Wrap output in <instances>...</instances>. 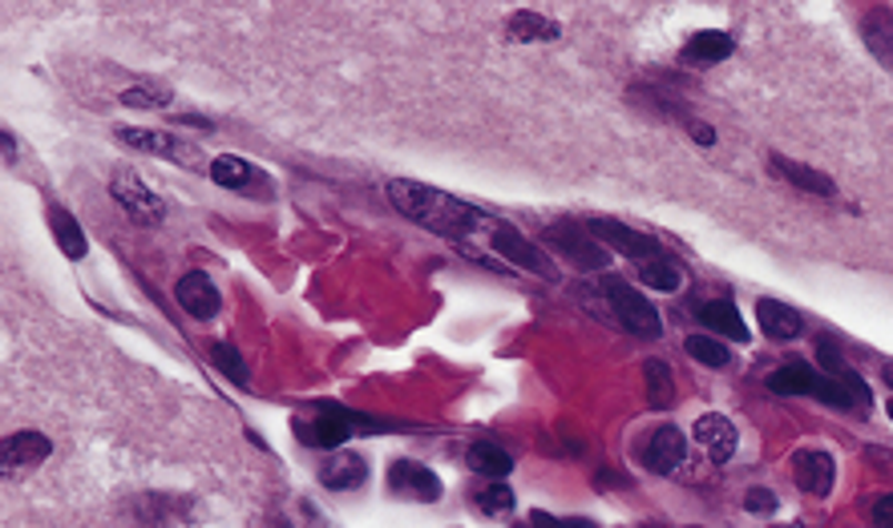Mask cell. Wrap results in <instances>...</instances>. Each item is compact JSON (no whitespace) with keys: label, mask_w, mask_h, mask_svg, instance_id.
I'll use <instances>...</instances> for the list:
<instances>
[{"label":"cell","mask_w":893,"mask_h":528,"mask_svg":"<svg viewBox=\"0 0 893 528\" xmlns=\"http://www.w3.org/2000/svg\"><path fill=\"white\" fill-rule=\"evenodd\" d=\"M389 199L409 222L441 234V238H453V243H465V238L485 243V234L493 226V214H485L481 206H470L458 194H445V190L424 186V182H409V177L389 182Z\"/></svg>","instance_id":"6da1fadb"},{"label":"cell","mask_w":893,"mask_h":528,"mask_svg":"<svg viewBox=\"0 0 893 528\" xmlns=\"http://www.w3.org/2000/svg\"><path fill=\"white\" fill-rule=\"evenodd\" d=\"M769 387L776 392V396H821L833 407H857V399L849 396L837 379H829L825 372H816V367L801 364V359H796V364L776 367V372L769 375Z\"/></svg>","instance_id":"7a4b0ae2"},{"label":"cell","mask_w":893,"mask_h":528,"mask_svg":"<svg viewBox=\"0 0 893 528\" xmlns=\"http://www.w3.org/2000/svg\"><path fill=\"white\" fill-rule=\"evenodd\" d=\"M485 246L490 251H498L505 258V263L522 266V271H530V275H542V278H559V266H554V258H550L546 251L538 243H530L522 231H518L514 222L505 219H493L490 234H485Z\"/></svg>","instance_id":"3957f363"},{"label":"cell","mask_w":893,"mask_h":528,"mask_svg":"<svg viewBox=\"0 0 893 528\" xmlns=\"http://www.w3.org/2000/svg\"><path fill=\"white\" fill-rule=\"evenodd\" d=\"M603 291H606V298H611V311L619 315V323H623L626 331H635L643 339H659V335H663V319H659L655 303H648L643 291H635L631 283H623V278H614V275L603 278Z\"/></svg>","instance_id":"277c9868"},{"label":"cell","mask_w":893,"mask_h":528,"mask_svg":"<svg viewBox=\"0 0 893 528\" xmlns=\"http://www.w3.org/2000/svg\"><path fill=\"white\" fill-rule=\"evenodd\" d=\"M110 194H113V202L138 222V226H158V222L167 219L162 199L150 194V186H146L134 170H118V174L110 177Z\"/></svg>","instance_id":"5b68a950"},{"label":"cell","mask_w":893,"mask_h":528,"mask_svg":"<svg viewBox=\"0 0 893 528\" xmlns=\"http://www.w3.org/2000/svg\"><path fill=\"white\" fill-rule=\"evenodd\" d=\"M546 243L559 246L570 263L582 271H606V246L591 231H582L579 222H554L546 231Z\"/></svg>","instance_id":"8992f818"},{"label":"cell","mask_w":893,"mask_h":528,"mask_svg":"<svg viewBox=\"0 0 893 528\" xmlns=\"http://www.w3.org/2000/svg\"><path fill=\"white\" fill-rule=\"evenodd\" d=\"M586 231L599 238L603 246H611V251L626 254V258H639V263H651V258H663V251H659L655 238H648V234L631 231V226H623L619 219H591L586 222Z\"/></svg>","instance_id":"52a82bcc"},{"label":"cell","mask_w":893,"mask_h":528,"mask_svg":"<svg viewBox=\"0 0 893 528\" xmlns=\"http://www.w3.org/2000/svg\"><path fill=\"white\" fill-rule=\"evenodd\" d=\"M118 142H126L130 150H142V154L170 158V162H179V165L199 162V145L179 142L174 133H162V130H138V125H122V130H118Z\"/></svg>","instance_id":"ba28073f"},{"label":"cell","mask_w":893,"mask_h":528,"mask_svg":"<svg viewBox=\"0 0 893 528\" xmlns=\"http://www.w3.org/2000/svg\"><path fill=\"white\" fill-rule=\"evenodd\" d=\"M53 451V440L46 431H12L0 444V464H4V476H24L33 473L37 464H46V456Z\"/></svg>","instance_id":"9c48e42d"},{"label":"cell","mask_w":893,"mask_h":528,"mask_svg":"<svg viewBox=\"0 0 893 528\" xmlns=\"http://www.w3.org/2000/svg\"><path fill=\"white\" fill-rule=\"evenodd\" d=\"M793 480L809 496H829L837 485V460L821 448H804L793 456Z\"/></svg>","instance_id":"30bf717a"},{"label":"cell","mask_w":893,"mask_h":528,"mask_svg":"<svg viewBox=\"0 0 893 528\" xmlns=\"http://www.w3.org/2000/svg\"><path fill=\"white\" fill-rule=\"evenodd\" d=\"M174 298H179L182 311L194 315V319H214L219 307H223L219 286H214V278L207 275V271H190V275H182L179 286H174Z\"/></svg>","instance_id":"8fae6325"},{"label":"cell","mask_w":893,"mask_h":528,"mask_svg":"<svg viewBox=\"0 0 893 528\" xmlns=\"http://www.w3.org/2000/svg\"><path fill=\"white\" fill-rule=\"evenodd\" d=\"M389 488L401 496H413V500H421V505H433V500H441V480H437L433 468H424V464L417 460H397L389 468Z\"/></svg>","instance_id":"7c38bea8"},{"label":"cell","mask_w":893,"mask_h":528,"mask_svg":"<svg viewBox=\"0 0 893 528\" xmlns=\"http://www.w3.org/2000/svg\"><path fill=\"white\" fill-rule=\"evenodd\" d=\"M295 436H300V444H312V448H340L352 436V419H348L344 407H324V416L312 419V424L295 419Z\"/></svg>","instance_id":"4fadbf2b"},{"label":"cell","mask_w":893,"mask_h":528,"mask_svg":"<svg viewBox=\"0 0 893 528\" xmlns=\"http://www.w3.org/2000/svg\"><path fill=\"white\" fill-rule=\"evenodd\" d=\"M688 456V440H683V431L675 424H663V428L651 431L648 448H643V464H648L651 473H675Z\"/></svg>","instance_id":"5bb4252c"},{"label":"cell","mask_w":893,"mask_h":528,"mask_svg":"<svg viewBox=\"0 0 893 528\" xmlns=\"http://www.w3.org/2000/svg\"><path fill=\"white\" fill-rule=\"evenodd\" d=\"M695 444L712 456L715 464H724V460H732V451H736V444H740V436H736V428H732V419H724V416H700L695 419Z\"/></svg>","instance_id":"9a60e30c"},{"label":"cell","mask_w":893,"mask_h":528,"mask_svg":"<svg viewBox=\"0 0 893 528\" xmlns=\"http://www.w3.org/2000/svg\"><path fill=\"white\" fill-rule=\"evenodd\" d=\"M772 170H776V174H781L789 186L804 190V194H813V199H833V194H837L833 177L821 174V170H813V165L793 162V158H784V154H772Z\"/></svg>","instance_id":"2e32d148"},{"label":"cell","mask_w":893,"mask_h":528,"mask_svg":"<svg viewBox=\"0 0 893 528\" xmlns=\"http://www.w3.org/2000/svg\"><path fill=\"white\" fill-rule=\"evenodd\" d=\"M369 480V464L360 460L357 451H340V456H328L320 464V485L332 488V493H352Z\"/></svg>","instance_id":"e0dca14e"},{"label":"cell","mask_w":893,"mask_h":528,"mask_svg":"<svg viewBox=\"0 0 893 528\" xmlns=\"http://www.w3.org/2000/svg\"><path fill=\"white\" fill-rule=\"evenodd\" d=\"M861 41L885 69H893V12L890 9H865L861 12Z\"/></svg>","instance_id":"ac0fdd59"},{"label":"cell","mask_w":893,"mask_h":528,"mask_svg":"<svg viewBox=\"0 0 893 528\" xmlns=\"http://www.w3.org/2000/svg\"><path fill=\"white\" fill-rule=\"evenodd\" d=\"M756 315H760V327H764V335H769V339H776V343L796 339V335L804 331L801 315H796L789 303H776V298H760Z\"/></svg>","instance_id":"d6986e66"},{"label":"cell","mask_w":893,"mask_h":528,"mask_svg":"<svg viewBox=\"0 0 893 528\" xmlns=\"http://www.w3.org/2000/svg\"><path fill=\"white\" fill-rule=\"evenodd\" d=\"M816 359H821V367H825L829 379H837V384L845 387L849 396L857 399L861 412L870 407V387H865V379H861V375L853 372V367H849L845 359H841V352H837V347H833V343H829V339L821 343V347H816Z\"/></svg>","instance_id":"ffe728a7"},{"label":"cell","mask_w":893,"mask_h":528,"mask_svg":"<svg viewBox=\"0 0 893 528\" xmlns=\"http://www.w3.org/2000/svg\"><path fill=\"white\" fill-rule=\"evenodd\" d=\"M695 315H700V323L704 327H712L715 335H732V343H749V327H744V319H740L736 303H728V298H712V303H700L695 307Z\"/></svg>","instance_id":"44dd1931"},{"label":"cell","mask_w":893,"mask_h":528,"mask_svg":"<svg viewBox=\"0 0 893 528\" xmlns=\"http://www.w3.org/2000/svg\"><path fill=\"white\" fill-rule=\"evenodd\" d=\"M736 53V41L720 29H704V33H695L692 41L683 44V61L688 65H712V61H724V57Z\"/></svg>","instance_id":"7402d4cb"},{"label":"cell","mask_w":893,"mask_h":528,"mask_svg":"<svg viewBox=\"0 0 893 528\" xmlns=\"http://www.w3.org/2000/svg\"><path fill=\"white\" fill-rule=\"evenodd\" d=\"M505 33L514 37V41L534 44V41H554V37H559L562 29H559V24H554V21H550L546 12L518 9L514 17H510V24H505Z\"/></svg>","instance_id":"603a6c76"},{"label":"cell","mask_w":893,"mask_h":528,"mask_svg":"<svg viewBox=\"0 0 893 528\" xmlns=\"http://www.w3.org/2000/svg\"><path fill=\"white\" fill-rule=\"evenodd\" d=\"M49 226H53V238H57V246H61V254H66V258H73V263H78V258H86L90 243H86V234H81L78 219H73L66 206L49 210Z\"/></svg>","instance_id":"cb8c5ba5"},{"label":"cell","mask_w":893,"mask_h":528,"mask_svg":"<svg viewBox=\"0 0 893 528\" xmlns=\"http://www.w3.org/2000/svg\"><path fill=\"white\" fill-rule=\"evenodd\" d=\"M211 177H214V186H227V190H251L259 182V170L251 162H243V158H231V154H223V158H214L211 162Z\"/></svg>","instance_id":"d4e9b609"},{"label":"cell","mask_w":893,"mask_h":528,"mask_svg":"<svg viewBox=\"0 0 893 528\" xmlns=\"http://www.w3.org/2000/svg\"><path fill=\"white\" fill-rule=\"evenodd\" d=\"M170 101H174V89L158 78H146L138 85L122 89V105H130V110H167Z\"/></svg>","instance_id":"484cf974"},{"label":"cell","mask_w":893,"mask_h":528,"mask_svg":"<svg viewBox=\"0 0 893 528\" xmlns=\"http://www.w3.org/2000/svg\"><path fill=\"white\" fill-rule=\"evenodd\" d=\"M470 468L481 476H490V480H505V476L514 473V460H510V451L498 448V444L481 440L470 448Z\"/></svg>","instance_id":"4316f807"},{"label":"cell","mask_w":893,"mask_h":528,"mask_svg":"<svg viewBox=\"0 0 893 528\" xmlns=\"http://www.w3.org/2000/svg\"><path fill=\"white\" fill-rule=\"evenodd\" d=\"M643 379H648V404L651 407H671L675 404V379H671V367L663 359H648L643 364Z\"/></svg>","instance_id":"83f0119b"},{"label":"cell","mask_w":893,"mask_h":528,"mask_svg":"<svg viewBox=\"0 0 893 528\" xmlns=\"http://www.w3.org/2000/svg\"><path fill=\"white\" fill-rule=\"evenodd\" d=\"M688 355H692L700 367H712V372H724L728 364H732V352H728L724 343L712 339V335H688Z\"/></svg>","instance_id":"f1b7e54d"},{"label":"cell","mask_w":893,"mask_h":528,"mask_svg":"<svg viewBox=\"0 0 893 528\" xmlns=\"http://www.w3.org/2000/svg\"><path fill=\"white\" fill-rule=\"evenodd\" d=\"M639 283L651 286V291H675L680 286V271L671 258H651V263L639 266Z\"/></svg>","instance_id":"f546056e"},{"label":"cell","mask_w":893,"mask_h":528,"mask_svg":"<svg viewBox=\"0 0 893 528\" xmlns=\"http://www.w3.org/2000/svg\"><path fill=\"white\" fill-rule=\"evenodd\" d=\"M211 364L219 367V372H223L235 387H247V364H243V355H239L231 343H214V347H211Z\"/></svg>","instance_id":"4dcf8cb0"},{"label":"cell","mask_w":893,"mask_h":528,"mask_svg":"<svg viewBox=\"0 0 893 528\" xmlns=\"http://www.w3.org/2000/svg\"><path fill=\"white\" fill-rule=\"evenodd\" d=\"M478 508L485 512V517H502V512H510L514 508V493L505 485H490L485 493L478 496Z\"/></svg>","instance_id":"1f68e13d"},{"label":"cell","mask_w":893,"mask_h":528,"mask_svg":"<svg viewBox=\"0 0 893 528\" xmlns=\"http://www.w3.org/2000/svg\"><path fill=\"white\" fill-rule=\"evenodd\" d=\"M744 508H749L752 517H772L776 512V493L772 488H749L744 493Z\"/></svg>","instance_id":"d6a6232c"},{"label":"cell","mask_w":893,"mask_h":528,"mask_svg":"<svg viewBox=\"0 0 893 528\" xmlns=\"http://www.w3.org/2000/svg\"><path fill=\"white\" fill-rule=\"evenodd\" d=\"M530 525H534V528H594L586 517H574V520H554V517H550V512H534V517H530Z\"/></svg>","instance_id":"836d02e7"},{"label":"cell","mask_w":893,"mask_h":528,"mask_svg":"<svg viewBox=\"0 0 893 528\" xmlns=\"http://www.w3.org/2000/svg\"><path fill=\"white\" fill-rule=\"evenodd\" d=\"M873 528H893V493L877 496V505H873Z\"/></svg>","instance_id":"e575fe53"},{"label":"cell","mask_w":893,"mask_h":528,"mask_svg":"<svg viewBox=\"0 0 893 528\" xmlns=\"http://www.w3.org/2000/svg\"><path fill=\"white\" fill-rule=\"evenodd\" d=\"M692 138L700 145H715V130H712V125H704V122H692Z\"/></svg>","instance_id":"d590c367"},{"label":"cell","mask_w":893,"mask_h":528,"mask_svg":"<svg viewBox=\"0 0 893 528\" xmlns=\"http://www.w3.org/2000/svg\"><path fill=\"white\" fill-rule=\"evenodd\" d=\"M0 142H4V165L17 162V142H12V133H0Z\"/></svg>","instance_id":"8d00e7d4"},{"label":"cell","mask_w":893,"mask_h":528,"mask_svg":"<svg viewBox=\"0 0 893 528\" xmlns=\"http://www.w3.org/2000/svg\"><path fill=\"white\" fill-rule=\"evenodd\" d=\"M885 379H890V384H893V367H885Z\"/></svg>","instance_id":"74e56055"},{"label":"cell","mask_w":893,"mask_h":528,"mask_svg":"<svg viewBox=\"0 0 893 528\" xmlns=\"http://www.w3.org/2000/svg\"><path fill=\"white\" fill-rule=\"evenodd\" d=\"M890 419H893V396H890Z\"/></svg>","instance_id":"f35d334b"},{"label":"cell","mask_w":893,"mask_h":528,"mask_svg":"<svg viewBox=\"0 0 893 528\" xmlns=\"http://www.w3.org/2000/svg\"><path fill=\"white\" fill-rule=\"evenodd\" d=\"M688 528H695V525H688Z\"/></svg>","instance_id":"ab89813d"}]
</instances>
